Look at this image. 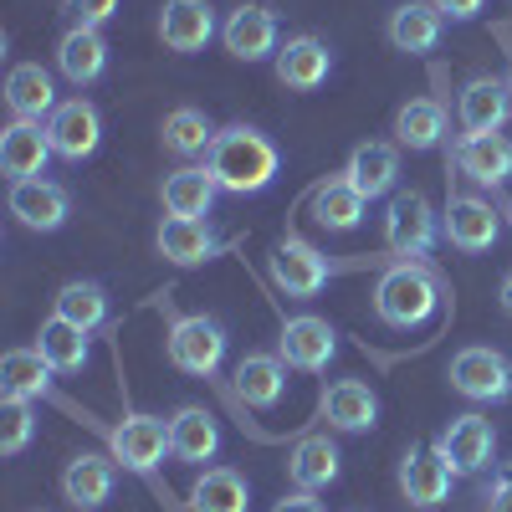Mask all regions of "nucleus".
Returning a JSON list of instances; mask_svg holds the SVG:
<instances>
[{
  "mask_svg": "<svg viewBox=\"0 0 512 512\" xmlns=\"http://www.w3.org/2000/svg\"><path fill=\"white\" fill-rule=\"evenodd\" d=\"M272 512H323V502H318V492H292V497H282Z\"/></svg>",
  "mask_w": 512,
  "mask_h": 512,
  "instance_id": "obj_42",
  "label": "nucleus"
},
{
  "mask_svg": "<svg viewBox=\"0 0 512 512\" xmlns=\"http://www.w3.org/2000/svg\"><path fill=\"white\" fill-rule=\"evenodd\" d=\"M512 118V93L502 77H472L461 88V128L466 134H502Z\"/></svg>",
  "mask_w": 512,
  "mask_h": 512,
  "instance_id": "obj_18",
  "label": "nucleus"
},
{
  "mask_svg": "<svg viewBox=\"0 0 512 512\" xmlns=\"http://www.w3.org/2000/svg\"><path fill=\"white\" fill-rule=\"evenodd\" d=\"M272 277H277V287L287 297H313V292H323L333 267H328V256L318 246H308L303 236H287L277 246V256H272Z\"/></svg>",
  "mask_w": 512,
  "mask_h": 512,
  "instance_id": "obj_8",
  "label": "nucleus"
},
{
  "mask_svg": "<svg viewBox=\"0 0 512 512\" xmlns=\"http://www.w3.org/2000/svg\"><path fill=\"white\" fill-rule=\"evenodd\" d=\"M169 451V425L159 415H128L113 425V456L128 472H154Z\"/></svg>",
  "mask_w": 512,
  "mask_h": 512,
  "instance_id": "obj_12",
  "label": "nucleus"
},
{
  "mask_svg": "<svg viewBox=\"0 0 512 512\" xmlns=\"http://www.w3.org/2000/svg\"><path fill=\"white\" fill-rule=\"evenodd\" d=\"M507 93H512V72H507Z\"/></svg>",
  "mask_w": 512,
  "mask_h": 512,
  "instance_id": "obj_44",
  "label": "nucleus"
},
{
  "mask_svg": "<svg viewBox=\"0 0 512 512\" xmlns=\"http://www.w3.org/2000/svg\"><path fill=\"white\" fill-rule=\"evenodd\" d=\"M431 6H436L441 16H451V21H472L487 0H431Z\"/></svg>",
  "mask_w": 512,
  "mask_h": 512,
  "instance_id": "obj_40",
  "label": "nucleus"
},
{
  "mask_svg": "<svg viewBox=\"0 0 512 512\" xmlns=\"http://www.w3.org/2000/svg\"><path fill=\"white\" fill-rule=\"evenodd\" d=\"M344 180H349L364 200L390 195V190H395V180H400V154H395L390 144H359V149L349 154Z\"/></svg>",
  "mask_w": 512,
  "mask_h": 512,
  "instance_id": "obj_25",
  "label": "nucleus"
},
{
  "mask_svg": "<svg viewBox=\"0 0 512 512\" xmlns=\"http://www.w3.org/2000/svg\"><path fill=\"white\" fill-rule=\"evenodd\" d=\"M287 477L297 492H323L338 482V446L328 436H303L287 456Z\"/></svg>",
  "mask_w": 512,
  "mask_h": 512,
  "instance_id": "obj_26",
  "label": "nucleus"
},
{
  "mask_svg": "<svg viewBox=\"0 0 512 512\" xmlns=\"http://www.w3.org/2000/svg\"><path fill=\"white\" fill-rule=\"evenodd\" d=\"M47 139L62 159H88L103 144V118L88 98H67L52 118H47Z\"/></svg>",
  "mask_w": 512,
  "mask_h": 512,
  "instance_id": "obj_11",
  "label": "nucleus"
},
{
  "mask_svg": "<svg viewBox=\"0 0 512 512\" xmlns=\"http://www.w3.org/2000/svg\"><path fill=\"white\" fill-rule=\"evenodd\" d=\"M226 359V328L216 318H175L169 323V364L180 374H195V379H210Z\"/></svg>",
  "mask_w": 512,
  "mask_h": 512,
  "instance_id": "obj_3",
  "label": "nucleus"
},
{
  "mask_svg": "<svg viewBox=\"0 0 512 512\" xmlns=\"http://www.w3.org/2000/svg\"><path fill=\"white\" fill-rule=\"evenodd\" d=\"M67 210H72V200L52 180H21V185H11V216L26 231H62Z\"/></svg>",
  "mask_w": 512,
  "mask_h": 512,
  "instance_id": "obj_16",
  "label": "nucleus"
},
{
  "mask_svg": "<svg viewBox=\"0 0 512 512\" xmlns=\"http://www.w3.org/2000/svg\"><path fill=\"white\" fill-rule=\"evenodd\" d=\"M487 512H512V466L492 482V497H487Z\"/></svg>",
  "mask_w": 512,
  "mask_h": 512,
  "instance_id": "obj_41",
  "label": "nucleus"
},
{
  "mask_svg": "<svg viewBox=\"0 0 512 512\" xmlns=\"http://www.w3.org/2000/svg\"><path fill=\"white\" fill-rule=\"evenodd\" d=\"M216 134H221V128H210V118H205L200 108H175V113L164 118V128H159L164 149H169V154H180V159L210 154V144H216Z\"/></svg>",
  "mask_w": 512,
  "mask_h": 512,
  "instance_id": "obj_35",
  "label": "nucleus"
},
{
  "mask_svg": "<svg viewBox=\"0 0 512 512\" xmlns=\"http://www.w3.org/2000/svg\"><path fill=\"white\" fill-rule=\"evenodd\" d=\"M216 451H221V425H216V415H205L200 405L175 410V420H169V456L185 461V466H205Z\"/></svg>",
  "mask_w": 512,
  "mask_h": 512,
  "instance_id": "obj_21",
  "label": "nucleus"
},
{
  "mask_svg": "<svg viewBox=\"0 0 512 512\" xmlns=\"http://www.w3.org/2000/svg\"><path fill=\"white\" fill-rule=\"evenodd\" d=\"M328 72H333V52L323 47L318 36H292L287 47L277 52V77H282V88H292V93L323 88Z\"/></svg>",
  "mask_w": 512,
  "mask_h": 512,
  "instance_id": "obj_19",
  "label": "nucleus"
},
{
  "mask_svg": "<svg viewBox=\"0 0 512 512\" xmlns=\"http://www.w3.org/2000/svg\"><path fill=\"white\" fill-rule=\"evenodd\" d=\"M159 36H164V47L169 52H205L210 47V36H216V11L205 6V0H164V11H159Z\"/></svg>",
  "mask_w": 512,
  "mask_h": 512,
  "instance_id": "obj_13",
  "label": "nucleus"
},
{
  "mask_svg": "<svg viewBox=\"0 0 512 512\" xmlns=\"http://www.w3.org/2000/svg\"><path fill=\"white\" fill-rule=\"evenodd\" d=\"M205 169L226 195H256V190H267L277 180L282 154L267 134H256V128H246V123H231V128L216 134V144H210Z\"/></svg>",
  "mask_w": 512,
  "mask_h": 512,
  "instance_id": "obj_1",
  "label": "nucleus"
},
{
  "mask_svg": "<svg viewBox=\"0 0 512 512\" xmlns=\"http://www.w3.org/2000/svg\"><path fill=\"white\" fill-rule=\"evenodd\" d=\"M364 195L338 175V180H328V185H318L313 190V221L318 226H328V231H354L359 221H364Z\"/></svg>",
  "mask_w": 512,
  "mask_h": 512,
  "instance_id": "obj_34",
  "label": "nucleus"
},
{
  "mask_svg": "<svg viewBox=\"0 0 512 512\" xmlns=\"http://www.w3.org/2000/svg\"><path fill=\"white\" fill-rule=\"evenodd\" d=\"M446 134V108L431 103V98H420V103H405L395 113V139L405 149H436Z\"/></svg>",
  "mask_w": 512,
  "mask_h": 512,
  "instance_id": "obj_36",
  "label": "nucleus"
},
{
  "mask_svg": "<svg viewBox=\"0 0 512 512\" xmlns=\"http://www.w3.org/2000/svg\"><path fill=\"white\" fill-rule=\"evenodd\" d=\"M451 461L436 446H410L400 456V492L410 507H441L451 497Z\"/></svg>",
  "mask_w": 512,
  "mask_h": 512,
  "instance_id": "obj_6",
  "label": "nucleus"
},
{
  "mask_svg": "<svg viewBox=\"0 0 512 512\" xmlns=\"http://www.w3.org/2000/svg\"><path fill=\"white\" fill-rule=\"evenodd\" d=\"M221 41H226V52H231L236 62H262V57L282 52V47H277V16H272L267 6H241V11H231V21L221 26Z\"/></svg>",
  "mask_w": 512,
  "mask_h": 512,
  "instance_id": "obj_15",
  "label": "nucleus"
},
{
  "mask_svg": "<svg viewBox=\"0 0 512 512\" xmlns=\"http://www.w3.org/2000/svg\"><path fill=\"white\" fill-rule=\"evenodd\" d=\"M451 159L466 180H477L487 190L507 185V175H512V144L502 134H466V139H456Z\"/></svg>",
  "mask_w": 512,
  "mask_h": 512,
  "instance_id": "obj_14",
  "label": "nucleus"
},
{
  "mask_svg": "<svg viewBox=\"0 0 512 512\" xmlns=\"http://www.w3.org/2000/svg\"><path fill=\"white\" fill-rule=\"evenodd\" d=\"M436 451L451 461V472H456V477H472V472H482V466L492 461V451H497L492 420H482V415H456V420L446 425V431H441Z\"/></svg>",
  "mask_w": 512,
  "mask_h": 512,
  "instance_id": "obj_10",
  "label": "nucleus"
},
{
  "mask_svg": "<svg viewBox=\"0 0 512 512\" xmlns=\"http://www.w3.org/2000/svg\"><path fill=\"white\" fill-rule=\"evenodd\" d=\"M159 256L164 262H175V267H200L216 256V236H210L205 221H180V216H169L159 226Z\"/></svg>",
  "mask_w": 512,
  "mask_h": 512,
  "instance_id": "obj_31",
  "label": "nucleus"
},
{
  "mask_svg": "<svg viewBox=\"0 0 512 512\" xmlns=\"http://www.w3.org/2000/svg\"><path fill=\"white\" fill-rule=\"evenodd\" d=\"M323 415H328L333 431L359 436V431H374L379 400H374L369 384H359V379H333V384H328V395H323Z\"/></svg>",
  "mask_w": 512,
  "mask_h": 512,
  "instance_id": "obj_22",
  "label": "nucleus"
},
{
  "mask_svg": "<svg viewBox=\"0 0 512 512\" xmlns=\"http://www.w3.org/2000/svg\"><path fill=\"white\" fill-rule=\"evenodd\" d=\"M446 379H451V390H456V395L482 400V405H487V400H507V395H512V364H507L497 349H482V344L461 349V354L451 359Z\"/></svg>",
  "mask_w": 512,
  "mask_h": 512,
  "instance_id": "obj_4",
  "label": "nucleus"
},
{
  "mask_svg": "<svg viewBox=\"0 0 512 512\" xmlns=\"http://www.w3.org/2000/svg\"><path fill=\"white\" fill-rule=\"evenodd\" d=\"M113 461L108 456H93V451H82L67 461V472H62V492L77 512H98L108 497H113Z\"/></svg>",
  "mask_w": 512,
  "mask_h": 512,
  "instance_id": "obj_24",
  "label": "nucleus"
},
{
  "mask_svg": "<svg viewBox=\"0 0 512 512\" xmlns=\"http://www.w3.org/2000/svg\"><path fill=\"white\" fill-rule=\"evenodd\" d=\"M52 364L41 349H11L6 359H0V390L16 395V400H41L52 390Z\"/></svg>",
  "mask_w": 512,
  "mask_h": 512,
  "instance_id": "obj_32",
  "label": "nucleus"
},
{
  "mask_svg": "<svg viewBox=\"0 0 512 512\" xmlns=\"http://www.w3.org/2000/svg\"><path fill=\"white\" fill-rule=\"evenodd\" d=\"M52 139H47V128L31 123V118H16L6 134H0V169L11 175V185L21 180H41L47 175V159H52Z\"/></svg>",
  "mask_w": 512,
  "mask_h": 512,
  "instance_id": "obj_9",
  "label": "nucleus"
},
{
  "mask_svg": "<svg viewBox=\"0 0 512 512\" xmlns=\"http://www.w3.org/2000/svg\"><path fill=\"white\" fill-rule=\"evenodd\" d=\"M446 241L456 251H492L497 246V210L477 195H451L446 205Z\"/></svg>",
  "mask_w": 512,
  "mask_h": 512,
  "instance_id": "obj_20",
  "label": "nucleus"
},
{
  "mask_svg": "<svg viewBox=\"0 0 512 512\" xmlns=\"http://www.w3.org/2000/svg\"><path fill=\"white\" fill-rule=\"evenodd\" d=\"M441 11L431 6V0H410V6H400L390 16V41H395V52H410V57H425V52H436L441 47Z\"/></svg>",
  "mask_w": 512,
  "mask_h": 512,
  "instance_id": "obj_27",
  "label": "nucleus"
},
{
  "mask_svg": "<svg viewBox=\"0 0 512 512\" xmlns=\"http://www.w3.org/2000/svg\"><path fill=\"white\" fill-rule=\"evenodd\" d=\"M277 354H282L292 369L318 374V369H328L333 354H338V333H333L328 318H313V313L287 318V323H282V344H277Z\"/></svg>",
  "mask_w": 512,
  "mask_h": 512,
  "instance_id": "obj_7",
  "label": "nucleus"
},
{
  "mask_svg": "<svg viewBox=\"0 0 512 512\" xmlns=\"http://www.w3.org/2000/svg\"><path fill=\"white\" fill-rule=\"evenodd\" d=\"M6 103H11L16 118H31V123L52 118V113L62 108V103H57V88H52V77L41 72L36 62H21V67L6 77Z\"/></svg>",
  "mask_w": 512,
  "mask_h": 512,
  "instance_id": "obj_29",
  "label": "nucleus"
},
{
  "mask_svg": "<svg viewBox=\"0 0 512 512\" xmlns=\"http://www.w3.org/2000/svg\"><path fill=\"white\" fill-rule=\"evenodd\" d=\"M216 180H210V169H195V164H185V169H175V175L164 180V210L169 216H180V221H200V216H210V205H216Z\"/></svg>",
  "mask_w": 512,
  "mask_h": 512,
  "instance_id": "obj_28",
  "label": "nucleus"
},
{
  "mask_svg": "<svg viewBox=\"0 0 512 512\" xmlns=\"http://www.w3.org/2000/svg\"><path fill=\"white\" fill-rule=\"evenodd\" d=\"M441 303V277L415 262H395L374 287V313L390 328H420Z\"/></svg>",
  "mask_w": 512,
  "mask_h": 512,
  "instance_id": "obj_2",
  "label": "nucleus"
},
{
  "mask_svg": "<svg viewBox=\"0 0 512 512\" xmlns=\"http://www.w3.org/2000/svg\"><path fill=\"white\" fill-rule=\"evenodd\" d=\"M507 221H512V205H507Z\"/></svg>",
  "mask_w": 512,
  "mask_h": 512,
  "instance_id": "obj_45",
  "label": "nucleus"
},
{
  "mask_svg": "<svg viewBox=\"0 0 512 512\" xmlns=\"http://www.w3.org/2000/svg\"><path fill=\"white\" fill-rule=\"evenodd\" d=\"M502 308H507V313H512V277H507V282H502Z\"/></svg>",
  "mask_w": 512,
  "mask_h": 512,
  "instance_id": "obj_43",
  "label": "nucleus"
},
{
  "mask_svg": "<svg viewBox=\"0 0 512 512\" xmlns=\"http://www.w3.org/2000/svg\"><path fill=\"white\" fill-rule=\"evenodd\" d=\"M36 349L47 354V364H52L57 374H77L82 364H88V333L52 313L47 323H41V333H36Z\"/></svg>",
  "mask_w": 512,
  "mask_h": 512,
  "instance_id": "obj_33",
  "label": "nucleus"
},
{
  "mask_svg": "<svg viewBox=\"0 0 512 512\" xmlns=\"http://www.w3.org/2000/svg\"><path fill=\"white\" fill-rule=\"evenodd\" d=\"M57 67L62 77L72 82V88H88V82L103 77L108 67V41L98 26H67L62 41H57Z\"/></svg>",
  "mask_w": 512,
  "mask_h": 512,
  "instance_id": "obj_17",
  "label": "nucleus"
},
{
  "mask_svg": "<svg viewBox=\"0 0 512 512\" xmlns=\"http://www.w3.org/2000/svg\"><path fill=\"white\" fill-rule=\"evenodd\" d=\"M236 395L251 410H272L287 395V359L282 354H246L236 364Z\"/></svg>",
  "mask_w": 512,
  "mask_h": 512,
  "instance_id": "obj_23",
  "label": "nucleus"
},
{
  "mask_svg": "<svg viewBox=\"0 0 512 512\" xmlns=\"http://www.w3.org/2000/svg\"><path fill=\"white\" fill-rule=\"evenodd\" d=\"M436 236H441V226L431 216V205H425V195L400 190L390 200V216H384V246L395 256H425L436 246Z\"/></svg>",
  "mask_w": 512,
  "mask_h": 512,
  "instance_id": "obj_5",
  "label": "nucleus"
},
{
  "mask_svg": "<svg viewBox=\"0 0 512 512\" xmlns=\"http://www.w3.org/2000/svg\"><path fill=\"white\" fill-rule=\"evenodd\" d=\"M62 11L72 16V26H103L118 16V0H62Z\"/></svg>",
  "mask_w": 512,
  "mask_h": 512,
  "instance_id": "obj_39",
  "label": "nucleus"
},
{
  "mask_svg": "<svg viewBox=\"0 0 512 512\" xmlns=\"http://www.w3.org/2000/svg\"><path fill=\"white\" fill-rule=\"evenodd\" d=\"M57 318L77 323L82 333L103 328V318H108V292H103L98 282H67V287L57 292Z\"/></svg>",
  "mask_w": 512,
  "mask_h": 512,
  "instance_id": "obj_37",
  "label": "nucleus"
},
{
  "mask_svg": "<svg viewBox=\"0 0 512 512\" xmlns=\"http://www.w3.org/2000/svg\"><path fill=\"white\" fill-rule=\"evenodd\" d=\"M246 502H251V487L231 466H205L190 487V512H246Z\"/></svg>",
  "mask_w": 512,
  "mask_h": 512,
  "instance_id": "obj_30",
  "label": "nucleus"
},
{
  "mask_svg": "<svg viewBox=\"0 0 512 512\" xmlns=\"http://www.w3.org/2000/svg\"><path fill=\"white\" fill-rule=\"evenodd\" d=\"M31 431H36L31 400L6 395V405H0V451H6V456H21V451L31 446Z\"/></svg>",
  "mask_w": 512,
  "mask_h": 512,
  "instance_id": "obj_38",
  "label": "nucleus"
}]
</instances>
